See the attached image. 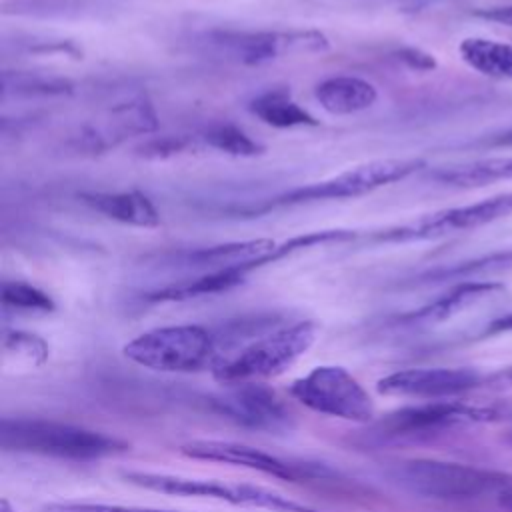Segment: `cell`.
I'll return each instance as SVG.
<instances>
[{
	"instance_id": "ba28073f",
	"label": "cell",
	"mask_w": 512,
	"mask_h": 512,
	"mask_svg": "<svg viewBox=\"0 0 512 512\" xmlns=\"http://www.w3.org/2000/svg\"><path fill=\"white\" fill-rule=\"evenodd\" d=\"M292 398L306 408L366 424L374 418V404L362 384L342 366H316L290 386Z\"/></svg>"
},
{
	"instance_id": "484cf974",
	"label": "cell",
	"mask_w": 512,
	"mask_h": 512,
	"mask_svg": "<svg viewBox=\"0 0 512 512\" xmlns=\"http://www.w3.org/2000/svg\"><path fill=\"white\" fill-rule=\"evenodd\" d=\"M2 348L4 354H14L32 366H40L48 358V344L30 332H6L2 338Z\"/></svg>"
},
{
	"instance_id": "d6986e66",
	"label": "cell",
	"mask_w": 512,
	"mask_h": 512,
	"mask_svg": "<svg viewBox=\"0 0 512 512\" xmlns=\"http://www.w3.org/2000/svg\"><path fill=\"white\" fill-rule=\"evenodd\" d=\"M276 246L270 238H256V240H242V242H226L208 248H198L184 256V264L198 266V268H232L256 258L266 256Z\"/></svg>"
},
{
	"instance_id": "836d02e7",
	"label": "cell",
	"mask_w": 512,
	"mask_h": 512,
	"mask_svg": "<svg viewBox=\"0 0 512 512\" xmlns=\"http://www.w3.org/2000/svg\"><path fill=\"white\" fill-rule=\"evenodd\" d=\"M496 498H498V504H500L504 510L512 512V486H508L506 490H502Z\"/></svg>"
},
{
	"instance_id": "2e32d148",
	"label": "cell",
	"mask_w": 512,
	"mask_h": 512,
	"mask_svg": "<svg viewBox=\"0 0 512 512\" xmlns=\"http://www.w3.org/2000/svg\"><path fill=\"white\" fill-rule=\"evenodd\" d=\"M314 96L326 112L346 116L370 108L376 102L378 92L376 86L364 78L332 76L316 86Z\"/></svg>"
},
{
	"instance_id": "8992f818",
	"label": "cell",
	"mask_w": 512,
	"mask_h": 512,
	"mask_svg": "<svg viewBox=\"0 0 512 512\" xmlns=\"http://www.w3.org/2000/svg\"><path fill=\"white\" fill-rule=\"evenodd\" d=\"M426 162L422 158H384V160H372L358 164L354 168H348L336 176H330L320 182H312L306 186H298L290 192H284L276 196L272 202H268L260 212L278 208V206H294L304 202H318V200H342V198H354L368 194L376 188H382L386 184L398 182L420 168H424Z\"/></svg>"
},
{
	"instance_id": "7c38bea8",
	"label": "cell",
	"mask_w": 512,
	"mask_h": 512,
	"mask_svg": "<svg viewBox=\"0 0 512 512\" xmlns=\"http://www.w3.org/2000/svg\"><path fill=\"white\" fill-rule=\"evenodd\" d=\"M212 406L232 422L262 432H286L294 424L284 400L260 382L236 384L226 394L212 398Z\"/></svg>"
},
{
	"instance_id": "277c9868",
	"label": "cell",
	"mask_w": 512,
	"mask_h": 512,
	"mask_svg": "<svg viewBox=\"0 0 512 512\" xmlns=\"http://www.w3.org/2000/svg\"><path fill=\"white\" fill-rule=\"evenodd\" d=\"M124 356L156 372H198L214 368L222 354L218 338L204 326L180 324L148 330L124 346Z\"/></svg>"
},
{
	"instance_id": "d4e9b609",
	"label": "cell",
	"mask_w": 512,
	"mask_h": 512,
	"mask_svg": "<svg viewBox=\"0 0 512 512\" xmlns=\"http://www.w3.org/2000/svg\"><path fill=\"white\" fill-rule=\"evenodd\" d=\"M2 84L6 90L14 86L16 92H24V94H70L72 90V84L68 80L46 78V76H36L28 72H18L14 76L10 72H4Z\"/></svg>"
},
{
	"instance_id": "e0dca14e",
	"label": "cell",
	"mask_w": 512,
	"mask_h": 512,
	"mask_svg": "<svg viewBox=\"0 0 512 512\" xmlns=\"http://www.w3.org/2000/svg\"><path fill=\"white\" fill-rule=\"evenodd\" d=\"M248 274L250 272L246 270V262L232 266V268L210 270L194 280H186L180 284H170L160 290H154V292L146 294V300L148 302H180V300L220 294V292L232 290L238 284H242Z\"/></svg>"
},
{
	"instance_id": "52a82bcc",
	"label": "cell",
	"mask_w": 512,
	"mask_h": 512,
	"mask_svg": "<svg viewBox=\"0 0 512 512\" xmlns=\"http://www.w3.org/2000/svg\"><path fill=\"white\" fill-rule=\"evenodd\" d=\"M122 478L134 486L174 494V496H194V498H212L222 500L236 506H252V508H266L272 512H318L306 504L294 502L278 492L252 486V484H226L218 480H204V478H184L174 474L162 472H144V470H130L124 472Z\"/></svg>"
},
{
	"instance_id": "4316f807",
	"label": "cell",
	"mask_w": 512,
	"mask_h": 512,
	"mask_svg": "<svg viewBox=\"0 0 512 512\" xmlns=\"http://www.w3.org/2000/svg\"><path fill=\"white\" fill-rule=\"evenodd\" d=\"M192 148H196V140L190 136H160L144 142L138 148V156L160 160V158H172V156L184 154Z\"/></svg>"
},
{
	"instance_id": "7a4b0ae2",
	"label": "cell",
	"mask_w": 512,
	"mask_h": 512,
	"mask_svg": "<svg viewBox=\"0 0 512 512\" xmlns=\"http://www.w3.org/2000/svg\"><path fill=\"white\" fill-rule=\"evenodd\" d=\"M0 446L66 460H96L124 452L128 444L116 436L44 418H2Z\"/></svg>"
},
{
	"instance_id": "4fadbf2b",
	"label": "cell",
	"mask_w": 512,
	"mask_h": 512,
	"mask_svg": "<svg viewBox=\"0 0 512 512\" xmlns=\"http://www.w3.org/2000/svg\"><path fill=\"white\" fill-rule=\"evenodd\" d=\"M214 42L226 48L242 64H262L292 52H324L328 38L318 30H264V32H216Z\"/></svg>"
},
{
	"instance_id": "f1b7e54d",
	"label": "cell",
	"mask_w": 512,
	"mask_h": 512,
	"mask_svg": "<svg viewBox=\"0 0 512 512\" xmlns=\"http://www.w3.org/2000/svg\"><path fill=\"white\" fill-rule=\"evenodd\" d=\"M398 58L414 70H432L436 66V60L428 52H422L418 48H402L398 52Z\"/></svg>"
},
{
	"instance_id": "8fae6325",
	"label": "cell",
	"mask_w": 512,
	"mask_h": 512,
	"mask_svg": "<svg viewBox=\"0 0 512 512\" xmlns=\"http://www.w3.org/2000/svg\"><path fill=\"white\" fill-rule=\"evenodd\" d=\"M484 374L474 368H406L378 380L380 394L452 400L484 386Z\"/></svg>"
},
{
	"instance_id": "1f68e13d",
	"label": "cell",
	"mask_w": 512,
	"mask_h": 512,
	"mask_svg": "<svg viewBox=\"0 0 512 512\" xmlns=\"http://www.w3.org/2000/svg\"><path fill=\"white\" fill-rule=\"evenodd\" d=\"M476 18H482V20H490V22H496V24H502V26H510L512 28V4H506V6H492V8H480L474 12Z\"/></svg>"
},
{
	"instance_id": "e575fe53",
	"label": "cell",
	"mask_w": 512,
	"mask_h": 512,
	"mask_svg": "<svg viewBox=\"0 0 512 512\" xmlns=\"http://www.w3.org/2000/svg\"><path fill=\"white\" fill-rule=\"evenodd\" d=\"M0 512H12V510H10V506H8V502H6V500H2V502H0Z\"/></svg>"
},
{
	"instance_id": "3957f363",
	"label": "cell",
	"mask_w": 512,
	"mask_h": 512,
	"mask_svg": "<svg viewBox=\"0 0 512 512\" xmlns=\"http://www.w3.org/2000/svg\"><path fill=\"white\" fill-rule=\"evenodd\" d=\"M316 332L318 326L310 320L276 328L242 346L234 356L222 358L212 368V374L218 382L228 386L278 376L314 344Z\"/></svg>"
},
{
	"instance_id": "7402d4cb",
	"label": "cell",
	"mask_w": 512,
	"mask_h": 512,
	"mask_svg": "<svg viewBox=\"0 0 512 512\" xmlns=\"http://www.w3.org/2000/svg\"><path fill=\"white\" fill-rule=\"evenodd\" d=\"M512 268V248L508 250H500V252H492L474 260H466L460 262L456 266L450 268H442V270H432L430 274H424L422 280L430 278L434 282L440 280H462V278H470L476 274H490V272H500V270H508Z\"/></svg>"
},
{
	"instance_id": "6da1fadb",
	"label": "cell",
	"mask_w": 512,
	"mask_h": 512,
	"mask_svg": "<svg viewBox=\"0 0 512 512\" xmlns=\"http://www.w3.org/2000/svg\"><path fill=\"white\" fill-rule=\"evenodd\" d=\"M390 482L402 490L430 500H476L482 496H498L512 486V474L480 468L462 462L414 458L396 462L386 470Z\"/></svg>"
},
{
	"instance_id": "ffe728a7",
	"label": "cell",
	"mask_w": 512,
	"mask_h": 512,
	"mask_svg": "<svg viewBox=\"0 0 512 512\" xmlns=\"http://www.w3.org/2000/svg\"><path fill=\"white\" fill-rule=\"evenodd\" d=\"M460 58L494 80H512V44L490 38H464L458 46Z\"/></svg>"
},
{
	"instance_id": "30bf717a",
	"label": "cell",
	"mask_w": 512,
	"mask_h": 512,
	"mask_svg": "<svg viewBox=\"0 0 512 512\" xmlns=\"http://www.w3.org/2000/svg\"><path fill=\"white\" fill-rule=\"evenodd\" d=\"M182 454L196 458V460H210V462H224L232 466H244L268 476H276L288 482H306V480H322L334 476L326 464L318 462H302V460H288L260 448L228 442V440H192L180 448Z\"/></svg>"
},
{
	"instance_id": "ac0fdd59",
	"label": "cell",
	"mask_w": 512,
	"mask_h": 512,
	"mask_svg": "<svg viewBox=\"0 0 512 512\" xmlns=\"http://www.w3.org/2000/svg\"><path fill=\"white\" fill-rule=\"evenodd\" d=\"M432 178L444 186L478 188L502 180H512V156L480 158L464 164L444 166L432 172Z\"/></svg>"
},
{
	"instance_id": "cb8c5ba5",
	"label": "cell",
	"mask_w": 512,
	"mask_h": 512,
	"mask_svg": "<svg viewBox=\"0 0 512 512\" xmlns=\"http://www.w3.org/2000/svg\"><path fill=\"white\" fill-rule=\"evenodd\" d=\"M2 304L6 308L32 310V312H52L56 308L54 300L44 290L26 282H4Z\"/></svg>"
},
{
	"instance_id": "f546056e",
	"label": "cell",
	"mask_w": 512,
	"mask_h": 512,
	"mask_svg": "<svg viewBox=\"0 0 512 512\" xmlns=\"http://www.w3.org/2000/svg\"><path fill=\"white\" fill-rule=\"evenodd\" d=\"M482 388L492 390V392H512V364L488 374L484 378Z\"/></svg>"
},
{
	"instance_id": "4dcf8cb0",
	"label": "cell",
	"mask_w": 512,
	"mask_h": 512,
	"mask_svg": "<svg viewBox=\"0 0 512 512\" xmlns=\"http://www.w3.org/2000/svg\"><path fill=\"white\" fill-rule=\"evenodd\" d=\"M468 146H474V148H512V128L482 136V138L470 142Z\"/></svg>"
},
{
	"instance_id": "5bb4252c",
	"label": "cell",
	"mask_w": 512,
	"mask_h": 512,
	"mask_svg": "<svg viewBox=\"0 0 512 512\" xmlns=\"http://www.w3.org/2000/svg\"><path fill=\"white\" fill-rule=\"evenodd\" d=\"M506 288L502 282L494 280H462L456 286H452L448 292L432 300L430 304L402 316V322L406 324H438L444 322L462 310L502 294Z\"/></svg>"
},
{
	"instance_id": "5b68a950",
	"label": "cell",
	"mask_w": 512,
	"mask_h": 512,
	"mask_svg": "<svg viewBox=\"0 0 512 512\" xmlns=\"http://www.w3.org/2000/svg\"><path fill=\"white\" fill-rule=\"evenodd\" d=\"M498 416L492 406H476L460 400H424L422 404L398 408L380 418L370 438L374 444L420 442L444 434L452 428L490 422Z\"/></svg>"
},
{
	"instance_id": "44dd1931",
	"label": "cell",
	"mask_w": 512,
	"mask_h": 512,
	"mask_svg": "<svg viewBox=\"0 0 512 512\" xmlns=\"http://www.w3.org/2000/svg\"><path fill=\"white\" fill-rule=\"evenodd\" d=\"M248 110L258 116L264 124L274 128H296V126H318V120L294 102L286 92L272 90L256 96Z\"/></svg>"
},
{
	"instance_id": "9a60e30c",
	"label": "cell",
	"mask_w": 512,
	"mask_h": 512,
	"mask_svg": "<svg viewBox=\"0 0 512 512\" xmlns=\"http://www.w3.org/2000/svg\"><path fill=\"white\" fill-rule=\"evenodd\" d=\"M80 200L98 214L136 228H156L160 212L152 200L136 190L128 192H82Z\"/></svg>"
},
{
	"instance_id": "d6a6232c",
	"label": "cell",
	"mask_w": 512,
	"mask_h": 512,
	"mask_svg": "<svg viewBox=\"0 0 512 512\" xmlns=\"http://www.w3.org/2000/svg\"><path fill=\"white\" fill-rule=\"evenodd\" d=\"M512 332V312L498 316L494 320H490V324H486V328L482 330V336H498V334H510Z\"/></svg>"
},
{
	"instance_id": "603a6c76",
	"label": "cell",
	"mask_w": 512,
	"mask_h": 512,
	"mask_svg": "<svg viewBox=\"0 0 512 512\" xmlns=\"http://www.w3.org/2000/svg\"><path fill=\"white\" fill-rule=\"evenodd\" d=\"M202 138L210 148H216L230 156L250 158V156H258L264 152L262 144H258L254 138H250L242 128H238L234 124L210 126Z\"/></svg>"
},
{
	"instance_id": "9c48e42d",
	"label": "cell",
	"mask_w": 512,
	"mask_h": 512,
	"mask_svg": "<svg viewBox=\"0 0 512 512\" xmlns=\"http://www.w3.org/2000/svg\"><path fill=\"white\" fill-rule=\"evenodd\" d=\"M512 214V192L496 194L474 204L444 208L424 214L408 224L388 228L376 234L378 242H418L436 240L450 234L476 230Z\"/></svg>"
},
{
	"instance_id": "83f0119b",
	"label": "cell",
	"mask_w": 512,
	"mask_h": 512,
	"mask_svg": "<svg viewBox=\"0 0 512 512\" xmlns=\"http://www.w3.org/2000/svg\"><path fill=\"white\" fill-rule=\"evenodd\" d=\"M42 512H180L148 506H124V504H102V502H50Z\"/></svg>"
}]
</instances>
